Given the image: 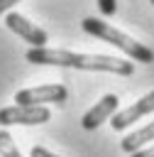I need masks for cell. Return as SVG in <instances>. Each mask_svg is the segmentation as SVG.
Wrapping results in <instances>:
<instances>
[{"instance_id":"1","label":"cell","mask_w":154,"mask_h":157,"mask_svg":"<svg viewBox=\"0 0 154 157\" xmlns=\"http://www.w3.org/2000/svg\"><path fill=\"white\" fill-rule=\"evenodd\" d=\"M81 27H83V32H88V34H93V37H98V39L117 47V49H122V52H125L130 59H134V61H142V64H152V61H154V52H152L149 47L134 42L132 37H127L125 32L115 29L112 25H108V22H103V20H98V17H86V20L81 22Z\"/></svg>"},{"instance_id":"2","label":"cell","mask_w":154,"mask_h":157,"mask_svg":"<svg viewBox=\"0 0 154 157\" xmlns=\"http://www.w3.org/2000/svg\"><path fill=\"white\" fill-rule=\"evenodd\" d=\"M73 69H86V71H110L117 76H132L134 64L120 56H108V54H76L71 59Z\"/></svg>"},{"instance_id":"3","label":"cell","mask_w":154,"mask_h":157,"mask_svg":"<svg viewBox=\"0 0 154 157\" xmlns=\"http://www.w3.org/2000/svg\"><path fill=\"white\" fill-rule=\"evenodd\" d=\"M51 118L44 105H7L0 108V125H42Z\"/></svg>"},{"instance_id":"4","label":"cell","mask_w":154,"mask_h":157,"mask_svg":"<svg viewBox=\"0 0 154 157\" xmlns=\"http://www.w3.org/2000/svg\"><path fill=\"white\" fill-rule=\"evenodd\" d=\"M68 98L66 86L61 83H46V86H37V88H22L15 93V103L17 105H44V103H64Z\"/></svg>"},{"instance_id":"5","label":"cell","mask_w":154,"mask_h":157,"mask_svg":"<svg viewBox=\"0 0 154 157\" xmlns=\"http://www.w3.org/2000/svg\"><path fill=\"white\" fill-rule=\"evenodd\" d=\"M149 113H154V91H149L144 98H139L137 103H132L130 108H125V110H120V113H115L112 115V120H110V125H112V130H125V128H130L134 120H139V118H144V115H149Z\"/></svg>"},{"instance_id":"6","label":"cell","mask_w":154,"mask_h":157,"mask_svg":"<svg viewBox=\"0 0 154 157\" xmlns=\"http://www.w3.org/2000/svg\"><path fill=\"white\" fill-rule=\"evenodd\" d=\"M5 25H7L15 34H20L24 42H29L32 47H46V42H49L46 32L39 29L37 25H32V22H29L27 17H22L20 12H10V15L5 17Z\"/></svg>"},{"instance_id":"7","label":"cell","mask_w":154,"mask_h":157,"mask_svg":"<svg viewBox=\"0 0 154 157\" xmlns=\"http://www.w3.org/2000/svg\"><path fill=\"white\" fill-rule=\"evenodd\" d=\"M117 105H120V98H117L115 93L103 96V98H100L90 110H86V113H83L81 125H83L86 130H95L100 123H105L108 118H112V115L117 113Z\"/></svg>"},{"instance_id":"8","label":"cell","mask_w":154,"mask_h":157,"mask_svg":"<svg viewBox=\"0 0 154 157\" xmlns=\"http://www.w3.org/2000/svg\"><path fill=\"white\" fill-rule=\"evenodd\" d=\"M27 61L32 64H49V66H71V59H73V52L68 49H49V47H32L27 49L24 54Z\"/></svg>"},{"instance_id":"9","label":"cell","mask_w":154,"mask_h":157,"mask_svg":"<svg viewBox=\"0 0 154 157\" xmlns=\"http://www.w3.org/2000/svg\"><path fill=\"white\" fill-rule=\"evenodd\" d=\"M149 140H154V120L152 123H147L144 128H139V130H134V132H130L125 140H122V152H127V155H132V152H137V150H142V145H147Z\"/></svg>"},{"instance_id":"10","label":"cell","mask_w":154,"mask_h":157,"mask_svg":"<svg viewBox=\"0 0 154 157\" xmlns=\"http://www.w3.org/2000/svg\"><path fill=\"white\" fill-rule=\"evenodd\" d=\"M0 157H22L7 130H0Z\"/></svg>"},{"instance_id":"11","label":"cell","mask_w":154,"mask_h":157,"mask_svg":"<svg viewBox=\"0 0 154 157\" xmlns=\"http://www.w3.org/2000/svg\"><path fill=\"white\" fill-rule=\"evenodd\" d=\"M98 7L105 17H112L115 10H117V0H98Z\"/></svg>"},{"instance_id":"12","label":"cell","mask_w":154,"mask_h":157,"mask_svg":"<svg viewBox=\"0 0 154 157\" xmlns=\"http://www.w3.org/2000/svg\"><path fill=\"white\" fill-rule=\"evenodd\" d=\"M32 157H59V155H54V152H49V150H44V147H32Z\"/></svg>"},{"instance_id":"13","label":"cell","mask_w":154,"mask_h":157,"mask_svg":"<svg viewBox=\"0 0 154 157\" xmlns=\"http://www.w3.org/2000/svg\"><path fill=\"white\" fill-rule=\"evenodd\" d=\"M132 157H154V145L147 147V150H137V152H132Z\"/></svg>"},{"instance_id":"14","label":"cell","mask_w":154,"mask_h":157,"mask_svg":"<svg viewBox=\"0 0 154 157\" xmlns=\"http://www.w3.org/2000/svg\"><path fill=\"white\" fill-rule=\"evenodd\" d=\"M20 0H0V12H7L12 5H17Z\"/></svg>"},{"instance_id":"15","label":"cell","mask_w":154,"mask_h":157,"mask_svg":"<svg viewBox=\"0 0 154 157\" xmlns=\"http://www.w3.org/2000/svg\"><path fill=\"white\" fill-rule=\"evenodd\" d=\"M149 2H152V5H154V0H149Z\"/></svg>"}]
</instances>
